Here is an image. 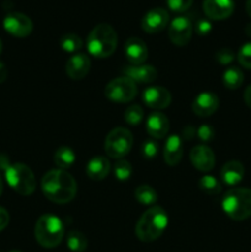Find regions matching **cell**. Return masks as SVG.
Returning a JSON list of instances; mask_svg holds the SVG:
<instances>
[{
  "label": "cell",
  "instance_id": "cell-1",
  "mask_svg": "<svg viewBox=\"0 0 251 252\" xmlns=\"http://www.w3.org/2000/svg\"><path fill=\"white\" fill-rule=\"evenodd\" d=\"M44 197L53 203L64 204L73 201L78 192L75 179L65 170L54 169L44 174L41 181Z\"/></svg>",
  "mask_w": 251,
  "mask_h": 252
},
{
  "label": "cell",
  "instance_id": "cell-18",
  "mask_svg": "<svg viewBox=\"0 0 251 252\" xmlns=\"http://www.w3.org/2000/svg\"><path fill=\"white\" fill-rule=\"evenodd\" d=\"M125 76L129 78L134 83L149 84L157 79V71L153 65L140 64V65H127L123 69Z\"/></svg>",
  "mask_w": 251,
  "mask_h": 252
},
{
  "label": "cell",
  "instance_id": "cell-2",
  "mask_svg": "<svg viewBox=\"0 0 251 252\" xmlns=\"http://www.w3.org/2000/svg\"><path fill=\"white\" fill-rule=\"evenodd\" d=\"M169 224L167 213L161 207L153 206L140 216L135 225V235L143 243L157 240Z\"/></svg>",
  "mask_w": 251,
  "mask_h": 252
},
{
  "label": "cell",
  "instance_id": "cell-21",
  "mask_svg": "<svg viewBox=\"0 0 251 252\" xmlns=\"http://www.w3.org/2000/svg\"><path fill=\"white\" fill-rule=\"evenodd\" d=\"M110 161L107 158L102 157V155H96V157L91 158L86 165V175L89 179L94 180V181H101V180L106 179L110 174Z\"/></svg>",
  "mask_w": 251,
  "mask_h": 252
},
{
  "label": "cell",
  "instance_id": "cell-29",
  "mask_svg": "<svg viewBox=\"0 0 251 252\" xmlns=\"http://www.w3.org/2000/svg\"><path fill=\"white\" fill-rule=\"evenodd\" d=\"M113 174L115 177L120 181H127L133 174V167L129 161L125 159H118L113 165Z\"/></svg>",
  "mask_w": 251,
  "mask_h": 252
},
{
  "label": "cell",
  "instance_id": "cell-17",
  "mask_svg": "<svg viewBox=\"0 0 251 252\" xmlns=\"http://www.w3.org/2000/svg\"><path fill=\"white\" fill-rule=\"evenodd\" d=\"M219 107L218 96L213 93H201L192 102V111L199 117H209Z\"/></svg>",
  "mask_w": 251,
  "mask_h": 252
},
{
  "label": "cell",
  "instance_id": "cell-8",
  "mask_svg": "<svg viewBox=\"0 0 251 252\" xmlns=\"http://www.w3.org/2000/svg\"><path fill=\"white\" fill-rule=\"evenodd\" d=\"M105 96L112 102H129L137 96V85L127 76H120L106 85Z\"/></svg>",
  "mask_w": 251,
  "mask_h": 252
},
{
  "label": "cell",
  "instance_id": "cell-36",
  "mask_svg": "<svg viewBox=\"0 0 251 252\" xmlns=\"http://www.w3.org/2000/svg\"><path fill=\"white\" fill-rule=\"evenodd\" d=\"M194 31L198 36H207L212 31L211 21L207 19L197 20L196 24H194Z\"/></svg>",
  "mask_w": 251,
  "mask_h": 252
},
{
  "label": "cell",
  "instance_id": "cell-24",
  "mask_svg": "<svg viewBox=\"0 0 251 252\" xmlns=\"http://www.w3.org/2000/svg\"><path fill=\"white\" fill-rule=\"evenodd\" d=\"M244 81V74L238 66H230L223 73V84L229 90H236Z\"/></svg>",
  "mask_w": 251,
  "mask_h": 252
},
{
  "label": "cell",
  "instance_id": "cell-40",
  "mask_svg": "<svg viewBox=\"0 0 251 252\" xmlns=\"http://www.w3.org/2000/svg\"><path fill=\"white\" fill-rule=\"evenodd\" d=\"M6 78H7V69L6 66H5V64L0 62V83L6 80Z\"/></svg>",
  "mask_w": 251,
  "mask_h": 252
},
{
  "label": "cell",
  "instance_id": "cell-34",
  "mask_svg": "<svg viewBox=\"0 0 251 252\" xmlns=\"http://www.w3.org/2000/svg\"><path fill=\"white\" fill-rule=\"evenodd\" d=\"M169 9L174 12H185L193 4V0H166Z\"/></svg>",
  "mask_w": 251,
  "mask_h": 252
},
{
  "label": "cell",
  "instance_id": "cell-14",
  "mask_svg": "<svg viewBox=\"0 0 251 252\" xmlns=\"http://www.w3.org/2000/svg\"><path fill=\"white\" fill-rule=\"evenodd\" d=\"M189 159H191L192 165L194 169L198 171L207 172L211 171L216 165V155H214L213 150L206 145H197L191 150L189 154Z\"/></svg>",
  "mask_w": 251,
  "mask_h": 252
},
{
  "label": "cell",
  "instance_id": "cell-32",
  "mask_svg": "<svg viewBox=\"0 0 251 252\" xmlns=\"http://www.w3.org/2000/svg\"><path fill=\"white\" fill-rule=\"evenodd\" d=\"M214 58L221 65H228L235 59V54L230 48H220L219 51L216 52Z\"/></svg>",
  "mask_w": 251,
  "mask_h": 252
},
{
  "label": "cell",
  "instance_id": "cell-5",
  "mask_svg": "<svg viewBox=\"0 0 251 252\" xmlns=\"http://www.w3.org/2000/svg\"><path fill=\"white\" fill-rule=\"evenodd\" d=\"M34 238L42 248H57L64 238L63 223L54 214H43L36 221Z\"/></svg>",
  "mask_w": 251,
  "mask_h": 252
},
{
  "label": "cell",
  "instance_id": "cell-11",
  "mask_svg": "<svg viewBox=\"0 0 251 252\" xmlns=\"http://www.w3.org/2000/svg\"><path fill=\"white\" fill-rule=\"evenodd\" d=\"M169 12L162 7L149 10L142 19V29L147 33H159L169 24Z\"/></svg>",
  "mask_w": 251,
  "mask_h": 252
},
{
  "label": "cell",
  "instance_id": "cell-41",
  "mask_svg": "<svg viewBox=\"0 0 251 252\" xmlns=\"http://www.w3.org/2000/svg\"><path fill=\"white\" fill-rule=\"evenodd\" d=\"M9 165H10L9 159H7L5 155H0V169L4 170V171H5V170L7 169V166H9Z\"/></svg>",
  "mask_w": 251,
  "mask_h": 252
},
{
  "label": "cell",
  "instance_id": "cell-42",
  "mask_svg": "<svg viewBox=\"0 0 251 252\" xmlns=\"http://www.w3.org/2000/svg\"><path fill=\"white\" fill-rule=\"evenodd\" d=\"M245 9H246V12H248L249 16L251 17V0H246Z\"/></svg>",
  "mask_w": 251,
  "mask_h": 252
},
{
  "label": "cell",
  "instance_id": "cell-19",
  "mask_svg": "<svg viewBox=\"0 0 251 252\" xmlns=\"http://www.w3.org/2000/svg\"><path fill=\"white\" fill-rule=\"evenodd\" d=\"M145 129L150 137L155 138V139H162L169 133L170 122L164 113L154 112L148 117Z\"/></svg>",
  "mask_w": 251,
  "mask_h": 252
},
{
  "label": "cell",
  "instance_id": "cell-38",
  "mask_svg": "<svg viewBox=\"0 0 251 252\" xmlns=\"http://www.w3.org/2000/svg\"><path fill=\"white\" fill-rule=\"evenodd\" d=\"M196 134L197 129H194V127H192V126H187V127H185L184 130H182V137L186 140H191Z\"/></svg>",
  "mask_w": 251,
  "mask_h": 252
},
{
  "label": "cell",
  "instance_id": "cell-44",
  "mask_svg": "<svg viewBox=\"0 0 251 252\" xmlns=\"http://www.w3.org/2000/svg\"><path fill=\"white\" fill-rule=\"evenodd\" d=\"M2 193V181H1V177H0V196Z\"/></svg>",
  "mask_w": 251,
  "mask_h": 252
},
{
  "label": "cell",
  "instance_id": "cell-4",
  "mask_svg": "<svg viewBox=\"0 0 251 252\" xmlns=\"http://www.w3.org/2000/svg\"><path fill=\"white\" fill-rule=\"evenodd\" d=\"M221 209L233 220H245L251 217V189L234 187L224 194Z\"/></svg>",
  "mask_w": 251,
  "mask_h": 252
},
{
  "label": "cell",
  "instance_id": "cell-7",
  "mask_svg": "<svg viewBox=\"0 0 251 252\" xmlns=\"http://www.w3.org/2000/svg\"><path fill=\"white\" fill-rule=\"evenodd\" d=\"M133 147V134L129 129L117 127L111 130L105 140V152L112 159H123Z\"/></svg>",
  "mask_w": 251,
  "mask_h": 252
},
{
  "label": "cell",
  "instance_id": "cell-13",
  "mask_svg": "<svg viewBox=\"0 0 251 252\" xmlns=\"http://www.w3.org/2000/svg\"><path fill=\"white\" fill-rule=\"evenodd\" d=\"M234 0H203V11L211 20H225L234 12Z\"/></svg>",
  "mask_w": 251,
  "mask_h": 252
},
{
  "label": "cell",
  "instance_id": "cell-45",
  "mask_svg": "<svg viewBox=\"0 0 251 252\" xmlns=\"http://www.w3.org/2000/svg\"><path fill=\"white\" fill-rule=\"evenodd\" d=\"M1 51H2V43L1 41H0V53H1Z\"/></svg>",
  "mask_w": 251,
  "mask_h": 252
},
{
  "label": "cell",
  "instance_id": "cell-16",
  "mask_svg": "<svg viewBox=\"0 0 251 252\" xmlns=\"http://www.w3.org/2000/svg\"><path fill=\"white\" fill-rule=\"evenodd\" d=\"M125 54L132 65H140L148 58V47L139 37H130L125 44Z\"/></svg>",
  "mask_w": 251,
  "mask_h": 252
},
{
  "label": "cell",
  "instance_id": "cell-9",
  "mask_svg": "<svg viewBox=\"0 0 251 252\" xmlns=\"http://www.w3.org/2000/svg\"><path fill=\"white\" fill-rule=\"evenodd\" d=\"M5 31L14 37L24 38L31 34L33 30V22L27 15L22 12H9L2 21Z\"/></svg>",
  "mask_w": 251,
  "mask_h": 252
},
{
  "label": "cell",
  "instance_id": "cell-46",
  "mask_svg": "<svg viewBox=\"0 0 251 252\" xmlns=\"http://www.w3.org/2000/svg\"><path fill=\"white\" fill-rule=\"evenodd\" d=\"M10 252H21V251H17V250H12V251H10Z\"/></svg>",
  "mask_w": 251,
  "mask_h": 252
},
{
  "label": "cell",
  "instance_id": "cell-31",
  "mask_svg": "<svg viewBox=\"0 0 251 252\" xmlns=\"http://www.w3.org/2000/svg\"><path fill=\"white\" fill-rule=\"evenodd\" d=\"M238 61L241 66L246 69H251V42L243 44L239 49Z\"/></svg>",
  "mask_w": 251,
  "mask_h": 252
},
{
  "label": "cell",
  "instance_id": "cell-43",
  "mask_svg": "<svg viewBox=\"0 0 251 252\" xmlns=\"http://www.w3.org/2000/svg\"><path fill=\"white\" fill-rule=\"evenodd\" d=\"M245 33L248 34L249 37H251V22H249L245 26Z\"/></svg>",
  "mask_w": 251,
  "mask_h": 252
},
{
  "label": "cell",
  "instance_id": "cell-26",
  "mask_svg": "<svg viewBox=\"0 0 251 252\" xmlns=\"http://www.w3.org/2000/svg\"><path fill=\"white\" fill-rule=\"evenodd\" d=\"M66 245L71 252H84L88 249V239L80 231L71 230L66 235Z\"/></svg>",
  "mask_w": 251,
  "mask_h": 252
},
{
  "label": "cell",
  "instance_id": "cell-39",
  "mask_svg": "<svg viewBox=\"0 0 251 252\" xmlns=\"http://www.w3.org/2000/svg\"><path fill=\"white\" fill-rule=\"evenodd\" d=\"M244 101H245L246 105L251 108V85H249L246 88L245 93H244Z\"/></svg>",
  "mask_w": 251,
  "mask_h": 252
},
{
  "label": "cell",
  "instance_id": "cell-28",
  "mask_svg": "<svg viewBox=\"0 0 251 252\" xmlns=\"http://www.w3.org/2000/svg\"><path fill=\"white\" fill-rule=\"evenodd\" d=\"M61 47L66 53H76L83 48V39L75 33H65L61 38Z\"/></svg>",
  "mask_w": 251,
  "mask_h": 252
},
{
  "label": "cell",
  "instance_id": "cell-33",
  "mask_svg": "<svg viewBox=\"0 0 251 252\" xmlns=\"http://www.w3.org/2000/svg\"><path fill=\"white\" fill-rule=\"evenodd\" d=\"M159 152V145L157 142L149 139L145 140L142 145V155L145 159H154Z\"/></svg>",
  "mask_w": 251,
  "mask_h": 252
},
{
  "label": "cell",
  "instance_id": "cell-25",
  "mask_svg": "<svg viewBox=\"0 0 251 252\" xmlns=\"http://www.w3.org/2000/svg\"><path fill=\"white\" fill-rule=\"evenodd\" d=\"M134 197L143 206H153L157 201V193L149 185H140L135 189Z\"/></svg>",
  "mask_w": 251,
  "mask_h": 252
},
{
  "label": "cell",
  "instance_id": "cell-12",
  "mask_svg": "<svg viewBox=\"0 0 251 252\" xmlns=\"http://www.w3.org/2000/svg\"><path fill=\"white\" fill-rule=\"evenodd\" d=\"M143 102L153 110H164L171 103V94L162 86H149L143 91Z\"/></svg>",
  "mask_w": 251,
  "mask_h": 252
},
{
  "label": "cell",
  "instance_id": "cell-37",
  "mask_svg": "<svg viewBox=\"0 0 251 252\" xmlns=\"http://www.w3.org/2000/svg\"><path fill=\"white\" fill-rule=\"evenodd\" d=\"M9 221H10L9 212H7L5 208H2V207H0V231H2L7 225H9Z\"/></svg>",
  "mask_w": 251,
  "mask_h": 252
},
{
  "label": "cell",
  "instance_id": "cell-20",
  "mask_svg": "<svg viewBox=\"0 0 251 252\" xmlns=\"http://www.w3.org/2000/svg\"><path fill=\"white\" fill-rule=\"evenodd\" d=\"M184 147H182V138L180 135L172 134L167 137L164 147V160L169 166H176L182 159Z\"/></svg>",
  "mask_w": 251,
  "mask_h": 252
},
{
  "label": "cell",
  "instance_id": "cell-3",
  "mask_svg": "<svg viewBox=\"0 0 251 252\" xmlns=\"http://www.w3.org/2000/svg\"><path fill=\"white\" fill-rule=\"evenodd\" d=\"M86 47L95 58H108L117 48V32L108 24L96 25L89 33Z\"/></svg>",
  "mask_w": 251,
  "mask_h": 252
},
{
  "label": "cell",
  "instance_id": "cell-30",
  "mask_svg": "<svg viewBox=\"0 0 251 252\" xmlns=\"http://www.w3.org/2000/svg\"><path fill=\"white\" fill-rule=\"evenodd\" d=\"M144 111L139 105H132L125 111V121L129 126H138L143 121Z\"/></svg>",
  "mask_w": 251,
  "mask_h": 252
},
{
  "label": "cell",
  "instance_id": "cell-15",
  "mask_svg": "<svg viewBox=\"0 0 251 252\" xmlns=\"http://www.w3.org/2000/svg\"><path fill=\"white\" fill-rule=\"evenodd\" d=\"M91 62L86 54L76 53L68 59L65 64V73L71 80H81L89 74Z\"/></svg>",
  "mask_w": 251,
  "mask_h": 252
},
{
  "label": "cell",
  "instance_id": "cell-10",
  "mask_svg": "<svg viewBox=\"0 0 251 252\" xmlns=\"http://www.w3.org/2000/svg\"><path fill=\"white\" fill-rule=\"evenodd\" d=\"M192 33H193V25L188 17L177 16L170 22L169 38L175 46H186L191 41Z\"/></svg>",
  "mask_w": 251,
  "mask_h": 252
},
{
  "label": "cell",
  "instance_id": "cell-6",
  "mask_svg": "<svg viewBox=\"0 0 251 252\" xmlns=\"http://www.w3.org/2000/svg\"><path fill=\"white\" fill-rule=\"evenodd\" d=\"M4 174L9 186L21 196H31L36 189V179L27 165L21 162L10 164Z\"/></svg>",
  "mask_w": 251,
  "mask_h": 252
},
{
  "label": "cell",
  "instance_id": "cell-27",
  "mask_svg": "<svg viewBox=\"0 0 251 252\" xmlns=\"http://www.w3.org/2000/svg\"><path fill=\"white\" fill-rule=\"evenodd\" d=\"M199 189L208 196H217L221 192V185L218 180L212 175H206V176L201 177L198 182Z\"/></svg>",
  "mask_w": 251,
  "mask_h": 252
},
{
  "label": "cell",
  "instance_id": "cell-35",
  "mask_svg": "<svg viewBox=\"0 0 251 252\" xmlns=\"http://www.w3.org/2000/svg\"><path fill=\"white\" fill-rule=\"evenodd\" d=\"M214 135H216V132H214V129L209 125H202L197 129V137H198L199 140L204 143L213 140Z\"/></svg>",
  "mask_w": 251,
  "mask_h": 252
},
{
  "label": "cell",
  "instance_id": "cell-22",
  "mask_svg": "<svg viewBox=\"0 0 251 252\" xmlns=\"http://www.w3.org/2000/svg\"><path fill=\"white\" fill-rule=\"evenodd\" d=\"M245 175V169L243 164L236 160H231L224 164L220 170V179L226 186H236L240 184Z\"/></svg>",
  "mask_w": 251,
  "mask_h": 252
},
{
  "label": "cell",
  "instance_id": "cell-23",
  "mask_svg": "<svg viewBox=\"0 0 251 252\" xmlns=\"http://www.w3.org/2000/svg\"><path fill=\"white\" fill-rule=\"evenodd\" d=\"M75 153L71 148L62 145L54 153V164L61 170H66L71 167L75 162Z\"/></svg>",
  "mask_w": 251,
  "mask_h": 252
}]
</instances>
